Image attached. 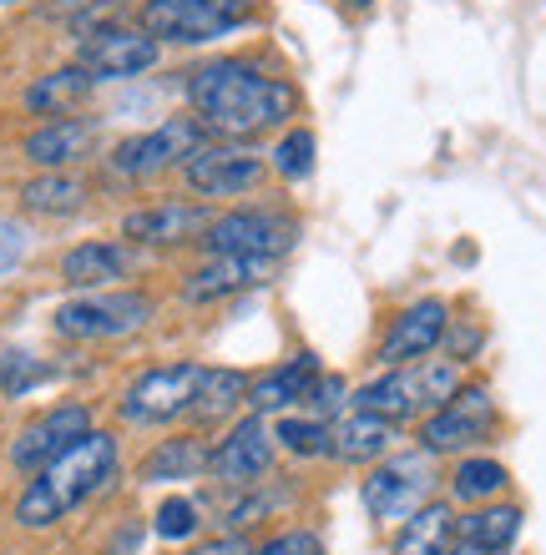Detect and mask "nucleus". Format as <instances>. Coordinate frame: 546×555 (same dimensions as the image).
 Listing matches in <instances>:
<instances>
[{
    "mask_svg": "<svg viewBox=\"0 0 546 555\" xmlns=\"http://www.w3.org/2000/svg\"><path fill=\"white\" fill-rule=\"evenodd\" d=\"M137 273V248L127 237H91V243H76L61 258V283L76 293H102L117 288L122 278Z\"/></svg>",
    "mask_w": 546,
    "mask_h": 555,
    "instance_id": "dca6fc26",
    "label": "nucleus"
},
{
    "mask_svg": "<svg viewBox=\"0 0 546 555\" xmlns=\"http://www.w3.org/2000/svg\"><path fill=\"white\" fill-rule=\"evenodd\" d=\"M491 429H496V399H491V389L486 384H460L445 404H435V410L420 420V450L426 454L471 450Z\"/></svg>",
    "mask_w": 546,
    "mask_h": 555,
    "instance_id": "6e6552de",
    "label": "nucleus"
},
{
    "mask_svg": "<svg viewBox=\"0 0 546 555\" xmlns=\"http://www.w3.org/2000/svg\"><path fill=\"white\" fill-rule=\"evenodd\" d=\"M506 485H511V469H506L501 460H491V454H466V460L450 469V495H456L460 505H491Z\"/></svg>",
    "mask_w": 546,
    "mask_h": 555,
    "instance_id": "a878e982",
    "label": "nucleus"
},
{
    "mask_svg": "<svg viewBox=\"0 0 546 555\" xmlns=\"http://www.w3.org/2000/svg\"><path fill=\"white\" fill-rule=\"evenodd\" d=\"M198 243L207 248V258H274L279 263L299 243V218L283 207H233L207 222Z\"/></svg>",
    "mask_w": 546,
    "mask_h": 555,
    "instance_id": "7ed1b4c3",
    "label": "nucleus"
},
{
    "mask_svg": "<svg viewBox=\"0 0 546 555\" xmlns=\"http://www.w3.org/2000/svg\"><path fill=\"white\" fill-rule=\"evenodd\" d=\"M91 152H97V121L87 117H51L26 137V162H36L41 172H72Z\"/></svg>",
    "mask_w": 546,
    "mask_h": 555,
    "instance_id": "a211bd4d",
    "label": "nucleus"
},
{
    "mask_svg": "<svg viewBox=\"0 0 546 555\" xmlns=\"http://www.w3.org/2000/svg\"><path fill=\"white\" fill-rule=\"evenodd\" d=\"M430 454H405V460H390V465H374V475L365 480V511L374 515V520H405V515H415L420 505L430 500V485H435V475H430L426 465Z\"/></svg>",
    "mask_w": 546,
    "mask_h": 555,
    "instance_id": "ddd939ff",
    "label": "nucleus"
},
{
    "mask_svg": "<svg viewBox=\"0 0 546 555\" xmlns=\"http://www.w3.org/2000/svg\"><path fill=\"white\" fill-rule=\"evenodd\" d=\"M521 535V511L517 505H475L466 520H456V541L486 545V551H511Z\"/></svg>",
    "mask_w": 546,
    "mask_h": 555,
    "instance_id": "bb28decb",
    "label": "nucleus"
},
{
    "mask_svg": "<svg viewBox=\"0 0 546 555\" xmlns=\"http://www.w3.org/2000/svg\"><path fill=\"white\" fill-rule=\"evenodd\" d=\"M253 545L243 541V535H218V541H207V545H192L188 555H249Z\"/></svg>",
    "mask_w": 546,
    "mask_h": 555,
    "instance_id": "c9c22d12",
    "label": "nucleus"
},
{
    "mask_svg": "<svg viewBox=\"0 0 546 555\" xmlns=\"http://www.w3.org/2000/svg\"><path fill=\"white\" fill-rule=\"evenodd\" d=\"M253 0H148L142 5V30L152 41L173 46H203L228 30L249 26Z\"/></svg>",
    "mask_w": 546,
    "mask_h": 555,
    "instance_id": "423d86ee",
    "label": "nucleus"
},
{
    "mask_svg": "<svg viewBox=\"0 0 546 555\" xmlns=\"http://www.w3.org/2000/svg\"><path fill=\"white\" fill-rule=\"evenodd\" d=\"M117 435L112 429H87V435L66 444L46 469L30 475V485L15 500V526L21 530H51L72 511H81L91 495H102L112 475H117Z\"/></svg>",
    "mask_w": 546,
    "mask_h": 555,
    "instance_id": "f03ea898",
    "label": "nucleus"
},
{
    "mask_svg": "<svg viewBox=\"0 0 546 555\" xmlns=\"http://www.w3.org/2000/svg\"><path fill=\"white\" fill-rule=\"evenodd\" d=\"M445 323H450V308H445V298H415L410 308H399L395 319H390V328H384L374 359H380L384 369L420 364V359H430V353L441 349Z\"/></svg>",
    "mask_w": 546,
    "mask_h": 555,
    "instance_id": "f8f14e48",
    "label": "nucleus"
},
{
    "mask_svg": "<svg viewBox=\"0 0 546 555\" xmlns=\"http://www.w3.org/2000/svg\"><path fill=\"white\" fill-rule=\"evenodd\" d=\"M325 369H319V359L314 353H294L289 364L279 369H268V374H258V379H249V414H283L289 404H304L314 389V379H319Z\"/></svg>",
    "mask_w": 546,
    "mask_h": 555,
    "instance_id": "aec40b11",
    "label": "nucleus"
},
{
    "mask_svg": "<svg viewBox=\"0 0 546 555\" xmlns=\"http://www.w3.org/2000/svg\"><path fill=\"white\" fill-rule=\"evenodd\" d=\"M207 475V444L203 435H173L142 460V480L148 485H178Z\"/></svg>",
    "mask_w": 546,
    "mask_h": 555,
    "instance_id": "b1692460",
    "label": "nucleus"
},
{
    "mask_svg": "<svg viewBox=\"0 0 546 555\" xmlns=\"http://www.w3.org/2000/svg\"><path fill=\"white\" fill-rule=\"evenodd\" d=\"M249 555H325V541H319L314 530H283V535L264 541L258 551H249Z\"/></svg>",
    "mask_w": 546,
    "mask_h": 555,
    "instance_id": "473e14b6",
    "label": "nucleus"
},
{
    "mask_svg": "<svg viewBox=\"0 0 546 555\" xmlns=\"http://www.w3.org/2000/svg\"><path fill=\"white\" fill-rule=\"evenodd\" d=\"M274 268H279L274 258H207L182 278V304H223L238 293H253L274 283Z\"/></svg>",
    "mask_w": 546,
    "mask_h": 555,
    "instance_id": "f3484780",
    "label": "nucleus"
},
{
    "mask_svg": "<svg viewBox=\"0 0 546 555\" xmlns=\"http://www.w3.org/2000/svg\"><path fill=\"white\" fill-rule=\"evenodd\" d=\"M87 429H97V424H91V404H81V399L51 404V410L36 414V420L11 439V465L21 469V475H36V469L51 465L66 444H76Z\"/></svg>",
    "mask_w": 546,
    "mask_h": 555,
    "instance_id": "9b49d317",
    "label": "nucleus"
},
{
    "mask_svg": "<svg viewBox=\"0 0 546 555\" xmlns=\"http://www.w3.org/2000/svg\"><path fill=\"white\" fill-rule=\"evenodd\" d=\"M188 106L218 142H253V137L289 127L299 117V87L289 76L268 72L253 56H218L203 61L188 76Z\"/></svg>",
    "mask_w": 546,
    "mask_h": 555,
    "instance_id": "f257e3e1",
    "label": "nucleus"
},
{
    "mask_svg": "<svg viewBox=\"0 0 546 555\" xmlns=\"http://www.w3.org/2000/svg\"><path fill=\"white\" fill-rule=\"evenodd\" d=\"M112 555H122V551H112Z\"/></svg>",
    "mask_w": 546,
    "mask_h": 555,
    "instance_id": "58836bf2",
    "label": "nucleus"
},
{
    "mask_svg": "<svg viewBox=\"0 0 546 555\" xmlns=\"http://www.w3.org/2000/svg\"><path fill=\"white\" fill-rule=\"evenodd\" d=\"M178 172L188 177V188L198 197H243L268 177V162L243 142H213L207 137Z\"/></svg>",
    "mask_w": 546,
    "mask_h": 555,
    "instance_id": "1a4fd4ad",
    "label": "nucleus"
},
{
    "mask_svg": "<svg viewBox=\"0 0 546 555\" xmlns=\"http://www.w3.org/2000/svg\"><path fill=\"white\" fill-rule=\"evenodd\" d=\"M152 520H157L152 530H157L163 541H188V535H198V526H203V515H198V505H192L188 495H167Z\"/></svg>",
    "mask_w": 546,
    "mask_h": 555,
    "instance_id": "7c9ffc66",
    "label": "nucleus"
},
{
    "mask_svg": "<svg viewBox=\"0 0 546 555\" xmlns=\"http://www.w3.org/2000/svg\"><path fill=\"white\" fill-rule=\"evenodd\" d=\"M163 56V41H152L142 26H106V30H91L81 41V66H87L97 81H127V76H142L157 66Z\"/></svg>",
    "mask_w": 546,
    "mask_h": 555,
    "instance_id": "4468645a",
    "label": "nucleus"
},
{
    "mask_svg": "<svg viewBox=\"0 0 546 555\" xmlns=\"http://www.w3.org/2000/svg\"><path fill=\"white\" fill-rule=\"evenodd\" d=\"M91 87H97V76L76 61V66H56V72L36 76L26 87V112H36V117H72L76 106L91 96Z\"/></svg>",
    "mask_w": 546,
    "mask_h": 555,
    "instance_id": "412c9836",
    "label": "nucleus"
},
{
    "mask_svg": "<svg viewBox=\"0 0 546 555\" xmlns=\"http://www.w3.org/2000/svg\"><path fill=\"white\" fill-rule=\"evenodd\" d=\"M344 5H355V11H369V5H374V0H344Z\"/></svg>",
    "mask_w": 546,
    "mask_h": 555,
    "instance_id": "4c0bfd02",
    "label": "nucleus"
},
{
    "mask_svg": "<svg viewBox=\"0 0 546 555\" xmlns=\"http://www.w3.org/2000/svg\"><path fill=\"white\" fill-rule=\"evenodd\" d=\"M481 344H486V334H481L475 323H466V319H450V323H445V338H441L445 359H456V364H471Z\"/></svg>",
    "mask_w": 546,
    "mask_h": 555,
    "instance_id": "2f4dec72",
    "label": "nucleus"
},
{
    "mask_svg": "<svg viewBox=\"0 0 546 555\" xmlns=\"http://www.w3.org/2000/svg\"><path fill=\"white\" fill-rule=\"evenodd\" d=\"M21 207L30 218H72L87 207V182L76 172H36L21 188Z\"/></svg>",
    "mask_w": 546,
    "mask_h": 555,
    "instance_id": "393cba45",
    "label": "nucleus"
},
{
    "mask_svg": "<svg viewBox=\"0 0 546 555\" xmlns=\"http://www.w3.org/2000/svg\"><path fill=\"white\" fill-rule=\"evenodd\" d=\"M203 369L198 359H182V364H157L142 369L117 399L122 424H137V429H152V424H173L188 420L192 399H198V384H203Z\"/></svg>",
    "mask_w": 546,
    "mask_h": 555,
    "instance_id": "39448f33",
    "label": "nucleus"
},
{
    "mask_svg": "<svg viewBox=\"0 0 546 555\" xmlns=\"http://www.w3.org/2000/svg\"><path fill=\"white\" fill-rule=\"evenodd\" d=\"M21 258H26V233H21L15 222L0 218V278L15 273V268H21Z\"/></svg>",
    "mask_w": 546,
    "mask_h": 555,
    "instance_id": "f704fd0d",
    "label": "nucleus"
},
{
    "mask_svg": "<svg viewBox=\"0 0 546 555\" xmlns=\"http://www.w3.org/2000/svg\"><path fill=\"white\" fill-rule=\"evenodd\" d=\"M314 152H319V142H314L309 127H289V132L274 142V152H268V167H274L283 182H304V177L314 172Z\"/></svg>",
    "mask_w": 546,
    "mask_h": 555,
    "instance_id": "c85d7f7f",
    "label": "nucleus"
},
{
    "mask_svg": "<svg viewBox=\"0 0 546 555\" xmlns=\"http://www.w3.org/2000/svg\"><path fill=\"white\" fill-rule=\"evenodd\" d=\"M203 142H207V132L198 117H167V121H157L152 132H137V137H127V142H117L106 162H112L117 177L142 182V177H163V172H173V167H182Z\"/></svg>",
    "mask_w": 546,
    "mask_h": 555,
    "instance_id": "0eeeda50",
    "label": "nucleus"
},
{
    "mask_svg": "<svg viewBox=\"0 0 546 555\" xmlns=\"http://www.w3.org/2000/svg\"><path fill=\"white\" fill-rule=\"evenodd\" d=\"M213 222L207 203H188V197H167V203H148L122 218V237L132 248H182L198 243L203 228Z\"/></svg>",
    "mask_w": 546,
    "mask_h": 555,
    "instance_id": "2eb2a0df",
    "label": "nucleus"
},
{
    "mask_svg": "<svg viewBox=\"0 0 546 555\" xmlns=\"http://www.w3.org/2000/svg\"><path fill=\"white\" fill-rule=\"evenodd\" d=\"M274 444L299 454V460H325L329 420H319V414H279V420H274Z\"/></svg>",
    "mask_w": 546,
    "mask_h": 555,
    "instance_id": "cd10ccee",
    "label": "nucleus"
},
{
    "mask_svg": "<svg viewBox=\"0 0 546 555\" xmlns=\"http://www.w3.org/2000/svg\"><path fill=\"white\" fill-rule=\"evenodd\" d=\"M395 439H399V424L380 420L369 410H344L340 420L329 424V454L344 460V465H380V460H390Z\"/></svg>",
    "mask_w": 546,
    "mask_h": 555,
    "instance_id": "6ab92c4d",
    "label": "nucleus"
},
{
    "mask_svg": "<svg viewBox=\"0 0 546 555\" xmlns=\"http://www.w3.org/2000/svg\"><path fill=\"white\" fill-rule=\"evenodd\" d=\"M445 555H506V551H486V545H471V541H456Z\"/></svg>",
    "mask_w": 546,
    "mask_h": 555,
    "instance_id": "e433bc0d",
    "label": "nucleus"
},
{
    "mask_svg": "<svg viewBox=\"0 0 546 555\" xmlns=\"http://www.w3.org/2000/svg\"><path fill=\"white\" fill-rule=\"evenodd\" d=\"M243 399H249V374L243 369H203V384H198L188 420L198 429H218V424L233 420V410H249Z\"/></svg>",
    "mask_w": 546,
    "mask_h": 555,
    "instance_id": "4be33fe9",
    "label": "nucleus"
},
{
    "mask_svg": "<svg viewBox=\"0 0 546 555\" xmlns=\"http://www.w3.org/2000/svg\"><path fill=\"white\" fill-rule=\"evenodd\" d=\"M304 404H309V410L319 414V420H325V414H334V410L344 404V379H340V374H319Z\"/></svg>",
    "mask_w": 546,
    "mask_h": 555,
    "instance_id": "72a5a7b5",
    "label": "nucleus"
},
{
    "mask_svg": "<svg viewBox=\"0 0 546 555\" xmlns=\"http://www.w3.org/2000/svg\"><path fill=\"white\" fill-rule=\"evenodd\" d=\"M56 369L36 359V353H21V349H5L0 353V395L5 399H26L30 389H41Z\"/></svg>",
    "mask_w": 546,
    "mask_h": 555,
    "instance_id": "c756f323",
    "label": "nucleus"
},
{
    "mask_svg": "<svg viewBox=\"0 0 546 555\" xmlns=\"http://www.w3.org/2000/svg\"><path fill=\"white\" fill-rule=\"evenodd\" d=\"M450 545H456V515L441 500H426L415 515L399 520L395 555H445Z\"/></svg>",
    "mask_w": 546,
    "mask_h": 555,
    "instance_id": "5701e85b",
    "label": "nucleus"
},
{
    "mask_svg": "<svg viewBox=\"0 0 546 555\" xmlns=\"http://www.w3.org/2000/svg\"><path fill=\"white\" fill-rule=\"evenodd\" d=\"M274 424L264 414H243L238 424H228V435L218 444H207V480L228 485H258L274 469Z\"/></svg>",
    "mask_w": 546,
    "mask_h": 555,
    "instance_id": "9d476101",
    "label": "nucleus"
},
{
    "mask_svg": "<svg viewBox=\"0 0 546 555\" xmlns=\"http://www.w3.org/2000/svg\"><path fill=\"white\" fill-rule=\"evenodd\" d=\"M157 304L152 293H137V288H102V293H87V298H72L51 313V328L72 344H102V338H122V334H137L148 328Z\"/></svg>",
    "mask_w": 546,
    "mask_h": 555,
    "instance_id": "20e7f679",
    "label": "nucleus"
}]
</instances>
